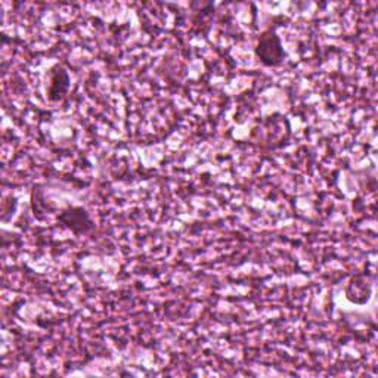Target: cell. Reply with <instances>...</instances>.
Returning <instances> with one entry per match:
<instances>
[{"label":"cell","instance_id":"obj_2","mask_svg":"<svg viewBox=\"0 0 378 378\" xmlns=\"http://www.w3.org/2000/svg\"><path fill=\"white\" fill-rule=\"evenodd\" d=\"M60 219L71 231H74L75 234H86L87 231H91L93 228V224H92L89 215H87L86 210H83V209L67 210L60 216Z\"/></svg>","mask_w":378,"mask_h":378},{"label":"cell","instance_id":"obj_1","mask_svg":"<svg viewBox=\"0 0 378 378\" xmlns=\"http://www.w3.org/2000/svg\"><path fill=\"white\" fill-rule=\"evenodd\" d=\"M256 55L268 67H276L284 61L283 45L274 30H269L259 37Z\"/></svg>","mask_w":378,"mask_h":378},{"label":"cell","instance_id":"obj_3","mask_svg":"<svg viewBox=\"0 0 378 378\" xmlns=\"http://www.w3.org/2000/svg\"><path fill=\"white\" fill-rule=\"evenodd\" d=\"M69 86H70L69 74H67V73L62 71V70L56 71L55 75L52 77L51 89H49V98H51L52 101L61 99L62 96L67 93V91H69Z\"/></svg>","mask_w":378,"mask_h":378}]
</instances>
